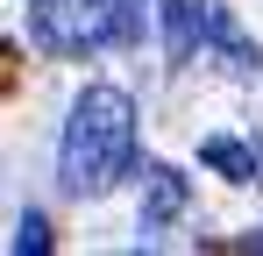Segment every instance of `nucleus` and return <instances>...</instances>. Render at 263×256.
Listing matches in <instances>:
<instances>
[{
  "label": "nucleus",
  "instance_id": "f257e3e1",
  "mask_svg": "<svg viewBox=\"0 0 263 256\" xmlns=\"http://www.w3.org/2000/svg\"><path fill=\"white\" fill-rule=\"evenodd\" d=\"M128 164H135V100L121 85H86L64 121V157H57L64 185L79 199H100Z\"/></svg>",
  "mask_w": 263,
  "mask_h": 256
},
{
  "label": "nucleus",
  "instance_id": "39448f33",
  "mask_svg": "<svg viewBox=\"0 0 263 256\" xmlns=\"http://www.w3.org/2000/svg\"><path fill=\"white\" fill-rule=\"evenodd\" d=\"M199 164H206V171H220V178H235V185L263 178L256 150H242V142H228V135H206V142H199Z\"/></svg>",
  "mask_w": 263,
  "mask_h": 256
},
{
  "label": "nucleus",
  "instance_id": "f03ea898",
  "mask_svg": "<svg viewBox=\"0 0 263 256\" xmlns=\"http://www.w3.org/2000/svg\"><path fill=\"white\" fill-rule=\"evenodd\" d=\"M142 0H29V43L50 57H92L142 36Z\"/></svg>",
  "mask_w": 263,
  "mask_h": 256
},
{
  "label": "nucleus",
  "instance_id": "7ed1b4c3",
  "mask_svg": "<svg viewBox=\"0 0 263 256\" xmlns=\"http://www.w3.org/2000/svg\"><path fill=\"white\" fill-rule=\"evenodd\" d=\"M157 14H164V36H171V64H192V57H220L228 71H256V43L235 29V14L220 7V0H157Z\"/></svg>",
  "mask_w": 263,
  "mask_h": 256
},
{
  "label": "nucleus",
  "instance_id": "423d86ee",
  "mask_svg": "<svg viewBox=\"0 0 263 256\" xmlns=\"http://www.w3.org/2000/svg\"><path fill=\"white\" fill-rule=\"evenodd\" d=\"M7 249H14V256H43V249H50V221H43V213H22Z\"/></svg>",
  "mask_w": 263,
  "mask_h": 256
},
{
  "label": "nucleus",
  "instance_id": "20e7f679",
  "mask_svg": "<svg viewBox=\"0 0 263 256\" xmlns=\"http://www.w3.org/2000/svg\"><path fill=\"white\" fill-rule=\"evenodd\" d=\"M185 199H192L185 178H178L171 164H149L142 171V235H164L178 213H185Z\"/></svg>",
  "mask_w": 263,
  "mask_h": 256
}]
</instances>
